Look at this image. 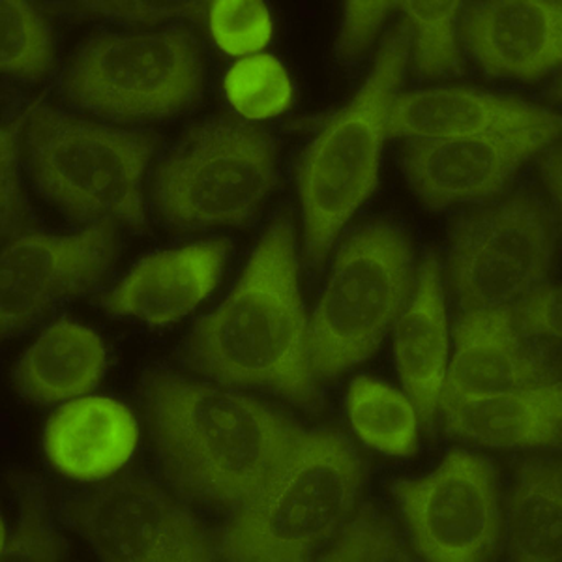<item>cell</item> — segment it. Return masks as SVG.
Returning a JSON list of instances; mask_svg holds the SVG:
<instances>
[{
	"label": "cell",
	"mask_w": 562,
	"mask_h": 562,
	"mask_svg": "<svg viewBox=\"0 0 562 562\" xmlns=\"http://www.w3.org/2000/svg\"><path fill=\"white\" fill-rule=\"evenodd\" d=\"M140 407L169 486L227 514L265 490L306 431L269 403L177 371L145 373Z\"/></svg>",
	"instance_id": "1"
},
{
	"label": "cell",
	"mask_w": 562,
	"mask_h": 562,
	"mask_svg": "<svg viewBox=\"0 0 562 562\" xmlns=\"http://www.w3.org/2000/svg\"><path fill=\"white\" fill-rule=\"evenodd\" d=\"M180 357L186 368L212 383L262 390L307 413L321 411L289 214L265 229L237 285L195 323Z\"/></svg>",
	"instance_id": "2"
},
{
	"label": "cell",
	"mask_w": 562,
	"mask_h": 562,
	"mask_svg": "<svg viewBox=\"0 0 562 562\" xmlns=\"http://www.w3.org/2000/svg\"><path fill=\"white\" fill-rule=\"evenodd\" d=\"M23 119L26 171L40 198L76 224L147 231L145 179L160 135L81 119L44 100Z\"/></svg>",
	"instance_id": "3"
},
{
	"label": "cell",
	"mask_w": 562,
	"mask_h": 562,
	"mask_svg": "<svg viewBox=\"0 0 562 562\" xmlns=\"http://www.w3.org/2000/svg\"><path fill=\"white\" fill-rule=\"evenodd\" d=\"M411 33L405 23L384 36L364 85L307 143L296 167L304 224V251L319 269L341 231L375 192L390 103L409 68Z\"/></svg>",
	"instance_id": "4"
},
{
	"label": "cell",
	"mask_w": 562,
	"mask_h": 562,
	"mask_svg": "<svg viewBox=\"0 0 562 562\" xmlns=\"http://www.w3.org/2000/svg\"><path fill=\"white\" fill-rule=\"evenodd\" d=\"M366 467L346 435L306 429L251 503L220 537L229 561H307L325 550L362 493Z\"/></svg>",
	"instance_id": "5"
},
{
	"label": "cell",
	"mask_w": 562,
	"mask_h": 562,
	"mask_svg": "<svg viewBox=\"0 0 562 562\" xmlns=\"http://www.w3.org/2000/svg\"><path fill=\"white\" fill-rule=\"evenodd\" d=\"M278 158L261 126L229 116L198 122L154 169V212L177 231L248 227L274 193Z\"/></svg>",
	"instance_id": "6"
},
{
	"label": "cell",
	"mask_w": 562,
	"mask_h": 562,
	"mask_svg": "<svg viewBox=\"0 0 562 562\" xmlns=\"http://www.w3.org/2000/svg\"><path fill=\"white\" fill-rule=\"evenodd\" d=\"M411 238L392 222H370L341 243L310 321L317 381H334L383 346L415 288Z\"/></svg>",
	"instance_id": "7"
},
{
	"label": "cell",
	"mask_w": 562,
	"mask_h": 562,
	"mask_svg": "<svg viewBox=\"0 0 562 562\" xmlns=\"http://www.w3.org/2000/svg\"><path fill=\"white\" fill-rule=\"evenodd\" d=\"M203 90V55L184 26L92 34L60 77L66 102L116 124L169 121L195 105Z\"/></svg>",
	"instance_id": "8"
},
{
	"label": "cell",
	"mask_w": 562,
	"mask_h": 562,
	"mask_svg": "<svg viewBox=\"0 0 562 562\" xmlns=\"http://www.w3.org/2000/svg\"><path fill=\"white\" fill-rule=\"evenodd\" d=\"M557 220L537 193L492 199L458 217L450 233L448 281L460 312L514 306L548 283Z\"/></svg>",
	"instance_id": "9"
},
{
	"label": "cell",
	"mask_w": 562,
	"mask_h": 562,
	"mask_svg": "<svg viewBox=\"0 0 562 562\" xmlns=\"http://www.w3.org/2000/svg\"><path fill=\"white\" fill-rule=\"evenodd\" d=\"M180 498L153 480L124 474L74 498L66 514L102 561H216L220 538Z\"/></svg>",
	"instance_id": "10"
},
{
	"label": "cell",
	"mask_w": 562,
	"mask_h": 562,
	"mask_svg": "<svg viewBox=\"0 0 562 562\" xmlns=\"http://www.w3.org/2000/svg\"><path fill=\"white\" fill-rule=\"evenodd\" d=\"M413 550L428 561H487L505 537L501 482L484 456L454 450L435 471L394 486Z\"/></svg>",
	"instance_id": "11"
},
{
	"label": "cell",
	"mask_w": 562,
	"mask_h": 562,
	"mask_svg": "<svg viewBox=\"0 0 562 562\" xmlns=\"http://www.w3.org/2000/svg\"><path fill=\"white\" fill-rule=\"evenodd\" d=\"M119 257V225H85L71 233L25 229L2 249V338L38 325L63 302L102 283Z\"/></svg>",
	"instance_id": "12"
},
{
	"label": "cell",
	"mask_w": 562,
	"mask_h": 562,
	"mask_svg": "<svg viewBox=\"0 0 562 562\" xmlns=\"http://www.w3.org/2000/svg\"><path fill=\"white\" fill-rule=\"evenodd\" d=\"M559 132H506L445 139L405 140L400 164L422 205L434 212L482 205L512 180Z\"/></svg>",
	"instance_id": "13"
},
{
	"label": "cell",
	"mask_w": 562,
	"mask_h": 562,
	"mask_svg": "<svg viewBox=\"0 0 562 562\" xmlns=\"http://www.w3.org/2000/svg\"><path fill=\"white\" fill-rule=\"evenodd\" d=\"M229 256L227 238L161 249L135 262L98 304L116 319L166 328L192 315L216 291Z\"/></svg>",
	"instance_id": "14"
},
{
	"label": "cell",
	"mask_w": 562,
	"mask_h": 562,
	"mask_svg": "<svg viewBox=\"0 0 562 562\" xmlns=\"http://www.w3.org/2000/svg\"><path fill=\"white\" fill-rule=\"evenodd\" d=\"M461 47L497 79L540 81L561 63L559 0H486L461 8Z\"/></svg>",
	"instance_id": "15"
},
{
	"label": "cell",
	"mask_w": 562,
	"mask_h": 562,
	"mask_svg": "<svg viewBox=\"0 0 562 562\" xmlns=\"http://www.w3.org/2000/svg\"><path fill=\"white\" fill-rule=\"evenodd\" d=\"M538 130L561 132V121L538 103L469 87L405 92L390 103L386 116V134L405 140Z\"/></svg>",
	"instance_id": "16"
},
{
	"label": "cell",
	"mask_w": 562,
	"mask_h": 562,
	"mask_svg": "<svg viewBox=\"0 0 562 562\" xmlns=\"http://www.w3.org/2000/svg\"><path fill=\"white\" fill-rule=\"evenodd\" d=\"M543 383L557 381H551L525 349L512 321L510 306L461 312L439 409Z\"/></svg>",
	"instance_id": "17"
},
{
	"label": "cell",
	"mask_w": 562,
	"mask_h": 562,
	"mask_svg": "<svg viewBox=\"0 0 562 562\" xmlns=\"http://www.w3.org/2000/svg\"><path fill=\"white\" fill-rule=\"evenodd\" d=\"M139 442L134 413L113 397L83 396L53 413L44 429L49 465L65 479L100 482L126 465Z\"/></svg>",
	"instance_id": "18"
},
{
	"label": "cell",
	"mask_w": 562,
	"mask_h": 562,
	"mask_svg": "<svg viewBox=\"0 0 562 562\" xmlns=\"http://www.w3.org/2000/svg\"><path fill=\"white\" fill-rule=\"evenodd\" d=\"M394 326L397 375L420 420L431 426L439 413L450 351L441 262L435 254L422 259L411 299Z\"/></svg>",
	"instance_id": "19"
},
{
	"label": "cell",
	"mask_w": 562,
	"mask_h": 562,
	"mask_svg": "<svg viewBox=\"0 0 562 562\" xmlns=\"http://www.w3.org/2000/svg\"><path fill=\"white\" fill-rule=\"evenodd\" d=\"M561 383L474 397L442 407L445 431L495 450H551L561 445Z\"/></svg>",
	"instance_id": "20"
},
{
	"label": "cell",
	"mask_w": 562,
	"mask_h": 562,
	"mask_svg": "<svg viewBox=\"0 0 562 562\" xmlns=\"http://www.w3.org/2000/svg\"><path fill=\"white\" fill-rule=\"evenodd\" d=\"M108 371L103 339L89 326L63 319L47 326L21 355L13 384L38 405L71 402L97 389Z\"/></svg>",
	"instance_id": "21"
},
{
	"label": "cell",
	"mask_w": 562,
	"mask_h": 562,
	"mask_svg": "<svg viewBox=\"0 0 562 562\" xmlns=\"http://www.w3.org/2000/svg\"><path fill=\"white\" fill-rule=\"evenodd\" d=\"M506 551L512 561L562 559L561 463L529 458L516 467L506 498Z\"/></svg>",
	"instance_id": "22"
},
{
	"label": "cell",
	"mask_w": 562,
	"mask_h": 562,
	"mask_svg": "<svg viewBox=\"0 0 562 562\" xmlns=\"http://www.w3.org/2000/svg\"><path fill=\"white\" fill-rule=\"evenodd\" d=\"M347 415L358 439L381 454L409 458L418 450L415 403L389 383L355 379L347 392Z\"/></svg>",
	"instance_id": "23"
},
{
	"label": "cell",
	"mask_w": 562,
	"mask_h": 562,
	"mask_svg": "<svg viewBox=\"0 0 562 562\" xmlns=\"http://www.w3.org/2000/svg\"><path fill=\"white\" fill-rule=\"evenodd\" d=\"M409 26V65L422 79H445L463 74L460 15L463 2H396Z\"/></svg>",
	"instance_id": "24"
},
{
	"label": "cell",
	"mask_w": 562,
	"mask_h": 562,
	"mask_svg": "<svg viewBox=\"0 0 562 562\" xmlns=\"http://www.w3.org/2000/svg\"><path fill=\"white\" fill-rule=\"evenodd\" d=\"M13 514L2 518V561L53 562L68 555V543L53 521L49 495L34 476L12 479Z\"/></svg>",
	"instance_id": "25"
},
{
	"label": "cell",
	"mask_w": 562,
	"mask_h": 562,
	"mask_svg": "<svg viewBox=\"0 0 562 562\" xmlns=\"http://www.w3.org/2000/svg\"><path fill=\"white\" fill-rule=\"evenodd\" d=\"M0 15L2 74L23 83H38L52 76L57 42L44 15L23 0H2Z\"/></svg>",
	"instance_id": "26"
},
{
	"label": "cell",
	"mask_w": 562,
	"mask_h": 562,
	"mask_svg": "<svg viewBox=\"0 0 562 562\" xmlns=\"http://www.w3.org/2000/svg\"><path fill=\"white\" fill-rule=\"evenodd\" d=\"M225 94L231 108L246 121H267L288 111L293 102V83L278 58L251 55L231 66Z\"/></svg>",
	"instance_id": "27"
},
{
	"label": "cell",
	"mask_w": 562,
	"mask_h": 562,
	"mask_svg": "<svg viewBox=\"0 0 562 562\" xmlns=\"http://www.w3.org/2000/svg\"><path fill=\"white\" fill-rule=\"evenodd\" d=\"M323 561H411L409 546L392 519L375 506L360 505L326 546Z\"/></svg>",
	"instance_id": "28"
},
{
	"label": "cell",
	"mask_w": 562,
	"mask_h": 562,
	"mask_svg": "<svg viewBox=\"0 0 562 562\" xmlns=\"http://www.w3.org/2000/svg\"><path fill=\"white\" fill-rule=\"evenodd\" d=\"M512 321L532 360L551 381H559L561 371V291L557 285L527 294L510 306Z\"/></svg>",
	"instance_id": "29"
},
{
	"label": "cell",
	"mask_w": 562,
	"mask_h": 562,
	"mask_svg": "<svg viewBox=\"0 0 562 562\" xmlns=\"http://www.w3.org/2000/svg\"><path fill=\"white\" fill-rule=\"evenodd\" d=\"M212 38L233 57H251L267 47L274 34L269 8L257 0H220L209 13Z\"/></svg>",
	"instance_id": "30"
},
{
	"label": "cell",
	"mask_w": 562,
	"mask_h": 562,
	"mask_svg": "<svg viewBox=\"0 0 562 562\" xmlns=\"http://www.w3.org/2000/svg\"><path fill=\"white\" fill-rule=\"evenodd\" d=\"M23 115L2 126L0 134V220L2 235L12 238L26 229L29 206L21 188V145H23Z\"/></svg>",
	"instance_id": "31"
},
{
	"label": "cell",
	"mask_w": 562,
	"mask_h": 562,
	"mask_svg": "<svg viewBox=\"0 0 562 562\" xmlns=\"http://www.w3.org/2000/svg\"><path fill=\"white\" fill-rule=\"evenodd\" d=\"M396 2H362L351 0L344 4V18L336 38V55L344 63H358L378 42Z\"/></svg>",
	"instance_id": "32"
},
{
	"label": "cell",
	"mask_w": 562,
	"mask_h": 562,
	"mask_svg": "<svg viewBox=\"0 0 562 562\" xmlns=\"http://www.w3.org/2000/svg\"><path fill=\"white\" fill-rule=\"evenodd\" d=\"M85 18L113 21L121 25L156 26L198 18L205 4L201 2H77L70 4Z\"/></svg>",
	"instance_id": "33"
},
{
	"label": "cell",
	"mask_w": 562,
	"mask_h": 562,
	"mask_svg": "<svg viewBox=\"0 0 562 562\" xmlns=\"http://www.w3.org/2000/svg\"><path fill=\"white\" fill-rule=\"evenodd\" d=\"M543 182L548 186V192L555 198V205L559 206L561 199V150L555 148L548 154L542 166Z\"/></svg>",
	"instance_id": "34"
}]
</instances>
